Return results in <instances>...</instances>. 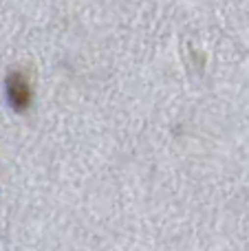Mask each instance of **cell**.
<instances>
[{
	"mask_svg": "<svg viewBox=\"0 0 249 251\" xmlns=\"http://www.w3.org/2000/svg\"><path fill=\"white\" fill-rule=\"evenodd\" d=\"M7 97L16 110H25L26 106H29L31 93H29V84H26L25 75H20V73L9 75L7 77Z\"/></svg>",
	"mask_w": 249,
	"mask_h": 251,
	"instance_id": "6da1fadb",
	"label": "cell"
}]
</instances>
